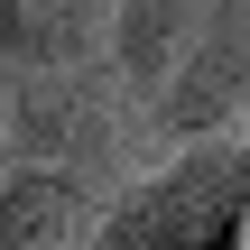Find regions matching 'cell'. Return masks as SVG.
I'll return each mask as SVG.
<instances>
[{"instance_id": "3", "label": "cell", "mask_w": 250, "mask_h": 250, "mask_svg": "<svg viewBox=\"0 0 250 250\" xmlns=\"http://www.w3.org/2000/svg\"><path fill=\"white\" fill-rule=\"evenodd\" d=\"M83 232V195L65 176H19L0 204V250H74Z\"/></svg>"}, {"instance_id": "4", "label": "cell", "mask_w": 250, "mask_h": 250, "mask_svg": "<svg viewBox=\"0 0 250 250\" xmlns=\"http://www.w3.org/2000/svg\"><path fill=\"white\" fill-rule=\"evenodd\" d=\"M186 9H195V0H139V9H130V56H139V65H158V56H167V37L186 28Z\"/></svg>"}, {"instance_id": "1", "label": "cell", "mask_w": 250, "mask_h": 250, "mask_svg": "<svg viewBox=\"0 0 250 250\" xmlns=\"http://www.w3.org/2000/svg\"><path fill=\"white\" fill-rule=\"evenodd\" d=\"M241 204H250V167H241V148H204V158H186L176 176L139 186V195L111 213L102 250H232Z\"/></svg>"}, {"instance_id": "2", "label": "cell", "mask_w": 250, "mask_h": 250, "mask_svg": "<svg viewBox=\"0 0 250 250\" xmlns=\"http://www.w3.org/2000/svg\"><path fill=\"white\" fill-rule=\"evenodd\" d=\"M250 93V9L232 0L223 19H213V37L195 46V65H186V83H176V130H204V121H223L232 102Z\"/></svg>"}]
</instances>
